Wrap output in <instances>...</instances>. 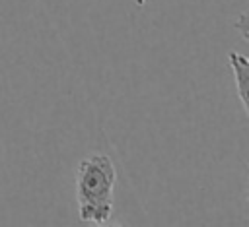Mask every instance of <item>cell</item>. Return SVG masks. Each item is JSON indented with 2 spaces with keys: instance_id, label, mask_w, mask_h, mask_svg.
Segmentation results:
<instances>
[{
  "instance_id": "obj_1",
  "label": "cell",
  "mask_w": 249,
  "mask_h": 227,
  "mask_svg": "<svg viewBox=\"0 0 249 227\" xmlns=\"http://www.w3.org/2000/svg\"><path fill=\"white\" fill-rule=\"evenodd\" d=\"M115 182L117 169L109 155L93 153L78 163L76 202L80 221L103 225L111 219Z\"/></svg>"
},
{
  "instance_id": "obj_2",
  "label": "cell",
  "mask_w": 249,
  "mask_h": 227,
  "mask_svg": "<svg viewBox=\"0 0 249 227\" xmlns=\"http://www.w3.org/2000/svg\"><path fill=\"white\" fill-rule=\"evenodd\" d=\"M228 62H230V68H231V74H233L237 97H239V101L243 105V111L249 118V58L235 52V50H230L228 52Z\"/></svg>"
},
{
  "instance_id": "obj_3",
  "label": "cell",
  "mask_w": 249,
  "mask_h": 227,
  "mask_svg": "<svg viewBox=\"0 0 249 227\" xmlns=\"http://www.w3.org/2000/svg\"><path fill=\"white\" fill-rule=\"evenodd\" d=\"M233 29L239 33L241 39H245L249 43V10L247 12H241L237 16V19L233 21Z\"/></svg>"
},
{
  "instance_id": "obj_4",
  "label": "cell",
  "mask_w": 249,
  "mask_h": 227,
  "mask_svg": "<svg viewBox=\"0 0 249 227\" xmlns=\"http://www.w3.org/2000/svg\"><path fill=\"white\" fill-rule=\"evenodd\" d=\"M134 2H136V6H138V8H142V6H144L148 0H134Z\"/></svg>"
},
{
  "instance_id": "obj_5",
  "label": "cell",
  "mask_w": 249,
  "mask_h": 227,
  "mask_svg": "<svg viewBox=\"0 0 249 227\" xmlns=\"http://www.w3.org/2000/svg\"><path fill=\"white\" fill-rule=\"evenodd\" d=\"M247 165H249V161H247ZM247 202H249V188H247Z\"/></svg>"
}]
</instances>
